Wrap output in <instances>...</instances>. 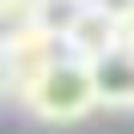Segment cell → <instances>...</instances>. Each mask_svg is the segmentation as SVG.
Returning a JSON list of instances; mask_svg holds the SVG:
<instances>
[{
    "mask_svg": "<svg viewBox=\"0 0 134 134\" xmlns=\"http://www.w3.org/2000/svg\"><path fill=\"white\" fill-rule=\"evenodd\" d=\"M18 104L25 116L49 122V128H67V122H85L98 110V85H92V61H73L61 55L49 73H37L31 85H18Z\"/></svg>",
    "mask_w": 134,
    "mask_h": 134,
    "instance_id": "cell-1",
    "label": "cell"
},
{
    "mask_svg": "<svg viewBox=\"0 0 134 134\" xmlns=\"http://www.w3.org/2000/svg\"><path fill=\"white\" fill-rule=\"evenodd\" d=\"M61 25H67V6L49 18V25H37V31H25V37L0 43V49H6V67H12V92H18V85H31L37 73H49V67L67 55V43H61Z\"/></svg>",
    "mask_w": 134,
    "mask_h": 134,
    "instance_id": "cell-2",
    "label": "cell"
},
{
    "mask_svg": "<svg viewBox=\"0 0 134 134\" xmlns=\"http://www.w3.org/2000/svg\"><path fill=\"white\" fill-rule=\"evenodd\" d=\"M61 43H67L73 61H104V55L122 49V18L110 6H73L67 25H61Z\"/></svg>",
    "mask_w": 134,
    "mask_h": 134,
    "instance_id": "cell-3",
    "label": "cell"
},
{
    "mask_svg": "<svg viewBox=\"0 0 134 134\" xmlns=\"http://www.w3.org/2000/svg\"><path fill=\"white\" fill-rule=\"evenodd\" d=\"M92 85H98V110H134V49L92 61Z\"/></svg>",
    "mask_w": 134,
    "mask_h": 134,
    "instance_id": "cell-4",
    "label": "cell"
},
{
    "mask_svg": "<svg viewBox=\"0 0 134 134\" xmlns=\"http://www.w3.org/2000/svg\"><path fill=\"white\" fill-rule=\"evenodd\" d=\"M49 18H55V0H0V43L49 25Z\"/></svg>",
    "mask_w": 134,
    "mask_h": 134,
    "instance_id": "cell-5",
    "label": "cell"
},
{
    "mask_svg": "<svg viewBox=\"0 0 134 134\" xmlns=\"http://www.w3.org/2000/svg\"><path fill=\"white\" fill-rule=\"evenodd\" d=\"M0 92H12V67H6V49H0Z\"/></svg>",
    "mask_w": 134,
    "mask_h": 134,
    "instance_id": "cell-6",
    "label": "cell"
},
{
    "mask_svg": "<svg viewBox=\"0 0 134 134\" xmlns=\"http://www.w3.org/2000/svg\"><path fill=\"white\" fill-rule=\"evenodd\" d=\"M122 49H134V12L122 18Z\"/></svg>",
    "mask_w": 134,
    "mask_h": 134,
    "instance_id": "cell-7",
    "label": "cell"
},
{
    "mask_svg": "<svg viewBox=\"0 0 134 134\" xmlns=\"http://www.w3.org/2000/svg\"><path fill=\"white\" fill-rule=\"evenodd\" d=\"M55 6H67V12H73V6H98V0H55Z\"/></svg>",
    "mask_w": 134,
    "mask_h": 134,
    "instance_id": "cell-8",
    "label": "cell"
}]
</instances>
